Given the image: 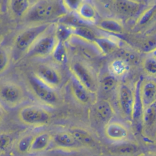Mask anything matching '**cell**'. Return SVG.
Returning <instances> with one entry per match:
<instances>
[{
	"label": "cell",
	"mask_w": 156,
	"mask_h": 156,
	"mask_svg": "<svg viewBox=\"0 0 156 156\" xmlns=\"http://www.w3.org/2000/svg\"><path fill=\"white\" fill-rule=\"evenodd\" d=\"M27 84L33 95L43 104L53 107L58 103L60 96L57 90L48 86L33 74L28 77Z\"/></svg>",
	"instance_id": "cell-6"
},
{
	"label": "cell",
	"mask_w": 156,
	"mask_h": 156,
	"mask_svg": "<svg viewBox=\"0 0 156 156\" xmlns=\"http://www.w3.org/2000/svg\"><path fill=\"white\" fill-rule=\"evenodd\" d=\"M55 23H41L29 25L18 32L13 41L12 52L15 58L27 55L37 41L43 36Z\"/></svg>",
	"instance_id": "cell-2"
},
{
	"label": "cell",
	"mask_w": 156,
	"mask_h": 156,
	"mask_svg": "<svg viewBox=\"0 0 156 156\" xmlns=\"http://www.w3.org/2000/svg\"><path fill=\"white\" fill-rule=\"evenodd\" d=\"M93 44L98 51L104 55L113 53L119 48L118 41L111 37H98Z\"/></svg>",
	"instance_id": "cell-18"
},
{
	"label": "cell",
	"mask_w": 156,
	"mask_h": 156,
	"mask_svg": "<svg viewBox=\"0 0 156 156\" xmlns=\"http://www.w3.org/2000/svg\"><path fill=\"white\" fill-rule=\"evenodd\" d=\"M80 146L85 147H93L96 144V140L94 136L87 130L74 127L69 130Z\"/></svg>",
	"instance_id": "cell-20"
},
{
	"label": "cell",
	"mask_w": 156,
	"mask_h": 156,
	"mask_svg": "<svg viewBox=\"0 0 156 156\" xmlns=\"http://www.w3.org/2000/svg\"><path fill=\"white\" fill-rule=\"evenodd\" d=\"M4 115H5V112H4V110L3 108V106L1 105V104L0 103V126L1 125L4 118Z\"/></svg>",
	"instance_id": "cell-37"
},
{
	"label": "cell",
	"mask_w": 156,
	"mask_h": 156,
	"mask_svg": "<svg viewBox=\"0 0 156 156\" xmlns=\"http://www.w3.org/2000/svg\"><path fill=\"white\" fill-rule=\"evenodd\" d=\"M104 135L108 141L119 144L129 141L130 133L129 128L124 123L111 121L105 125Z\"/></svg>",
	"instance_id": "cell-9"
},
{
	"label": "cell",
	"mask_w": 156,
	"mask_h": 156,
	"mask_svg": "<svg viewBox=\"0 0 156 156\" xmlns=\"http://www.w3.org/2000/svg\"><path fill=\"white\" fill-rule=\"evenodd\" d=\"M18 116L20 121L26 126L41 127L50 122L52 114L48 108L43 106L29 104L20 109Z\"/></svg>",
	"instance_id": "cell-3"
},
{
	"label": "cell",
	"mask_w": 156,
	"mask_h": 156,
	"mask_svg": "<svg viewBox=\"0 0 156 156\" xmlns=\"http://www.w3.org/2000/svg\"><path fill=\"white\" fill-rule=\"evenodd\" d=\"M71 75L74 77L91 94L96 93L99 83L93 71L84 62L74 60L69 65Z\"/></svg>",
	"instance_id": "cell-4"
},
{
	"label": "cell",
	"mask_w": 156,
	"mask_h": 156,
	"mask_svg": "<svg viewBox=\"0 0 156 156\" xmlns=\"http://www.w3.org/2000/svg\"><path fill=\"white\" fill-rule=\"evenodd\" d=\"M141 120L146 129H151L156 123V101L143 108Z\"/></svg>",
	"instance_id": "cell-24"
},
{
	"label": "cell",
	"mask_w": 156,
	"mask_h": 156,
	"mask_svg": "<svg viewBox=\"0 0 156 156\" xmlns=\"http://www.w3.org/2000/svg\"><path fill=\"white\" fill-rule=\"evenodd\" d=\"M26 99V93L21 85L11 81L0 83V103L2 106L13 108Z\"/></svg>",
	"instance_id": "cell-5"
},
{
	"label": "cell",
	"mask_w": 156,
	"mask_h": 156,
	"mask_svg": "<svg viewBox=\"0 0 156 156\" xmlns=\"http://www.w3.org/2000/svg\"><path fill=\"white\" fill-rule=\"evenodd\" d=\"M140 95L143 108L156 101V82L152 80L141 81Z\"/></svg>",
	"instance_id": "cell-12"
},
{
	"label": "cell",
	"mask_w": 156,
	"mask_h": 156,
	"mask_svg": "<svg viewBox=\"0 0 156 156\" xmlns=\"http://www.w3.org/2000/svg\"><path fill=\"white\" fill-rule=\"evenodd\" d=\"M69 87L72 96L79 104L85 105L91 101L93 94L71 75L69 79Z\"/></svg>",
	"instance_id": "cell-11"
},
{
	"label": "cell",
	"mask_w": 156,
	"mask_h": 156,
	"mask_svg": "<svg viewBox=\"0 0 156 156\" xmlns=\"http://www.w3.org/2000/svg\"><path fill=\"white\" fill-rule=\"evenodd\" d=\"M141 49L146 54H150L156 49V35H152L145 38L141 43Z\"/></svg>",
	"instance_id": "cell-33"
},
{
	"label": "cell",
	"mask_w": 156,
	"mask_h": 156,
	"mask_svg": "<svg viewBox=\"0 0 156 156\" xmlns=\"http://www.w3.org/2000/svg\"><path fill=\"white\" fill-rule=\"evenodd\" d=\"M10 61V53L4 46H0V74L8 68Z\"/></svg>",
	"instance_id": "cell-32"
},
{
	"label": "cell",
	"mask_w": 156,
	"mask_h": 156,
	"mask_svg": "<svg viewBox=\"0 0 156 156\" xmlns=\"http://www.w3.org/2000/svg\"><path fill=\"white\" fill-rule=\"evenodd\" d=\"M76 15L81 21L88 23H96L97 12L94 5L89 1H82Z\"/></svg>",
	"instance_id": "cell-16"
},
{
	"label": "cell",
	"mask_w": 156,
	"mask_h": 156,
	"mask_svg": "<svg viewBox=\"0 0 156 156\" xmlns=\"http://www.w3.org/2000/svg\"><path fill=\"white\" fill-rule=\"evenodd\" d=\"M144 156H156V153H151V154L144 155Z\"/></svg>",
	"instance_id": "cell-40"
},
{
	"label": "cell",
	"mask_w": 156,
	"mask_h": 156,
	"mask_svg": "<svg viewBox=\"0 0 156 156\" xmlns=\"http://www.w3.org/2000/svg\"><path fill=\"white\" fill-rule=\"evenodd\" d=\"M115 9L124 15H134L140 10L141 4L138 1L117 0L113 1Z\"/></svg>",
	"instance_id": "cell-19"
},
{
	"label": "cell",
	"mask_w": 156,
	"mask_h": 156,
	"mask_svg": "<svg viewBox=\"0 0 156 156\" xmlns=\"http://www.w3.org/2000/svg\"><path fill=\"white\" fill-rule=\"evenodd\" d=\"M82 1H62L63 5L68 13H76Z\"/></svg>",
	"instance_id": "cell-36"
},
{
	"label": "cell",
	"mask_w": 156,
	"mask_h": 156,
	"mask_svg": "<svg viewBox=\"0 0 156 156\" xmlns=\"http://www.w3.org/2000/svg\"><path fill=\"white\" fill-rule=\"evenodd\" d=\"M129 69V65L122 60L117 58L113 60L109 65L110 74L115 77L123 76L127 73Z\"/></svg>",
	"instance_id": "cell-27"
},
{
	"label": "cell",
	"mask_w": 156,
	"mask_h": 156,
	"mask_svg": "<svg viewBox=\"0 0 156 156\" xmlns=\"http://www.w3.org/2000/svg\"><path fill=\"white\" fill-rule=\"evenodd\" d=\"M62 1L42 0L35 1L23 19L32 24L54 23L60 20L68 14Z\"/></svg>",
	"instance_id": "cell-1"
},
{
	"label": "cell",
	"mask_w": 156,
	"mask_h": 156,
	"mask_svg": "<svg viewBox=\"0 0 156 156\" xmlns=\"http://www.w3.org/2000/svg\"><path fill=\"white\" fill-rule=\"evenodd\" d=\"M155 137H156V133H155Z\"/></svg>",
	"instance_id": "cell-41"
},
{
	"label": "cell",
	"mask_w": 156,
	"mask_h": 156,
	"mask_svg": "<svg viewBox=\"0 0 156 156\" xmlns=\"http://www.w3.org/2000/svg\"><path fill=\"white\" fill-rule=\"evenodd\" d=\"M118 58L124 61L129 65H136L140 62V56L135 51L127 48H119L117 50Z\"/></svg>",
	"instance_id": "cell-23"
},
{
	"label": "cell",
	"mask_w": 156,
	"mask_h": 156,
	"mask_svg": "<svg viewBox=\"0 0 156 156\" xmlns=\"http://www.w3.org/2000/svg\"><path fill=\"white\" fill-rule=\"evenodd\" d=\"M155 14H156V5L150 7L143 12L138 18L137 24L140 26H143L147 24L153 18Z\"/></svg>",
	"instance_id": "cell-34"
},
{
	"label": "cell",
	"mask_w": 156,
	"mask_h": 156,
	"mask_svg": "<svg viewBox=\"0 0 156 156\" xmlns=\"http://www.w3.org/2000/svg\"><path fill=\"white\" fill-rule=\"evenodd\" d=\"M138 150V147L136 144L129 141L115 144V147L112 149V152L115 155H129L135 154Z\"/></svg>",
	"instance_id": "cell-28"
},
{
	"label": "cell",
	"mask_w": 156,
	"mask_h": 156,
	"mask_svg": "<svg viewBox=\"0 0 156 156\" xmlns=\"http://www.w3.org/2000/svg\"><path fill=\"white\" fill-rule=\"evenodd\" d=\"M52 142V135L46 132H41L35 135L29 154L40 153L46 151Z\"/></svg>",
	"instance_id": "cell-13"
},
{
	"label": "cell",
	"mask_w": 156,
	"mask_h": 156,
	"mask_svg": "<svg viewBox=\"0 0 156 156\" xmlns=\"http://www.w3.org/2000/svg\"><path fill=\"white\" fill-rule=\"evenodd\" d=\"M118 85V79L112 74L104 76L101 80L99 86L105 93H108L113 91Z\"/></svg>",
	"instance_id": "cell-30"
},
{
	"label": "cell",
	"mask_w": 156,
	"mask_h": 156,
	"mask_svg": "<svg viewBox=\"0 0 156 156\" xmlns=\"http://www.w3.org/2000/svg\"><path fill=\"white\" fill-rule=\"evenodd\" d=\"M33 74L48 86L57 90L63 82V76L60 71L53 65L42 63L34 68Z\"/></svg>",
	"instance_id": "cell-8"
},
{
	"label": "cell",
	"mask_w": 156,
	"mask_h": 156,
	"mask_svg": "<svg viewBox=\"0 0 156 156\" xmlns=\"http://www.w3.org/2000/svg\"><path fill=\"white\" fill-rule=\"evenodd\" d=\"M34 136V134L28 133L21 136L15 144V151L21 155L29 153Z\"/></svg>",
	"instance_id": "cell-25"
},
{
	"label": "cell",
	"mask_w": 156,
	"mask_h": 156,
	"mask_svg": "<svg viewBox=\"0 0 156 156\" xmlns=\"http://www.w3.org/2000/svg\"><path fill=\"white\" fill-rule=\"evenodd\" d=\"M73 37L76 38L92 44L98 37L93 29L83 25L73 26Z\"/></svg>",
	"instance_id": "cell-22"
},
{
	"label": "cell",
	"mask_w": 156,
	"mask_h": 156,
	"mask_svg": "<svg viewBox=\"0 0 156 156\" xmlns=\"http://www.w3.org/2000/svg\"><path fill=\"white\" fill-rule=\"evenodd\" d=\"M12 135L7 132L0 133V154L6 152L13 142Z\"/></svg>",
	"instance_id": "cell-35"
},
{
	"label": "cell",
	"mask_w": 156,
	"mask_h": 156,
	"mask_svg": "<svg viewBox=\"0 0 156 156\" xmlns=\"http://www.w3.org/2000/svg\"><path fill=\"white\" fill-rule=\"evenodd\" d=\"M55 24L56 22L37 41L27 54V56L42 58L52 55L58 42L55 34Z\"/></svg>",
	"instance_id": "cell-7"
},
{
	"label": "cell",
	"mask_w": 156,
	"mask_h": 156,
	"mask_svg": "<svg viewBox=\"0 0 156 156\" xmlns=\"http://www.w3.org/2000/svg\"><path fill=\"white\" fill-rule=\"evenodd\" d=\"M96 27L103 31L113 34H121L124 32L122 24L114 18L102 19L96 24Z\"/></svg>",
	"instance_id": "cell-21"
},
{
	"label": "cell",
	"mask_w": 156,
	"mask_h": 156,
	"mask_svg": "<svg viewBox=\"0 0 156 156\" xmlns=\"http://www.w3.org/2000/svg\"><path fill=\"white\" fill-rule=\"evenodd\" d=\"M142 66L146 73L150 76H156V58L150 55L142 61Z\"/></svg>",
	"instance_id": "cell-31"
},
{
	"label": "cell",
	"mask_w": 156,
	"mask_h": 156,
	"mask_svg": "<svg viewBox=\"0 0 156 156\" xmlns=\"http://www.w3.org/2000/svg\"><path fill=\"white\" fill-rule=\"evenodd\" d=\"M148 55H150L156 58V49H155L154 51H153L152 52H151L150 54H149Z\"/></svg>",
	"instance_id": "cell-38"
},
{
	"label": "cell",
	"mask_w": 156,
	"mask_h": 156,
	"mask_svg": "<svg viewBox=\"0 0 156 156\" xmlns=\"http://www.w3.org/2000/svg\"><path fill=\"white\" fill-rule=\"evenodd\" d=\"M35 1L29 0L8 1V8L10 13L16 18H24Z\"/></svg>",
	"instance_id": "cell-14"
},
{
	"label": "cell",
	"mask_w": 156,
	"mask_h": 156,
	"mask_svg": "<svg viewBox=\"0 0 156 156\" xmlns=\"http://www.w3.org/2000/svg\"><path fill=\"white\" fill-rule=\"evenodd\" d=\"M54 61L58 64H64L68 59V49L65 43L58 41L51 55Z\"/></svg>",
	"instance_id": "cell-29"
},
{
	"label": "cell",
	"mask_w": 156,
	"mask_h": 156,
	"mask_svg": "<svg viewBox=\"0 0 156 156\" xmlns=\"http://www.w3.org/2000/svg\"><path fill=\"white\" fill-rule=\"evenodd\" d=\"M94 112L97 117L105 124L111 121L115 115L113 106L106 99H101L95 103Z\"/></svg>",
	"instance_id": "cell-15"
},
{
	"label": "cell",
	"mask_w": 156,
	"mask_h": 156,
	"mask_svg": "<svg viewBox=\"0 0 156 156\" xmlns=\"http://www.w3.org/2000/svg\"><path fill=\"white\" fill-rule=\"evenodd\" d=\"M0 156H12V155L9 153V152H4V153H1Z\"/></svg>",
	"instance_id": "cell-39"
},
{
	"label": "cell",
	"mask_w": 156,
	"mask_h": 156,
	"mask_svg": "<svg viewBox=\"0 0 156 156\" xmlns=\"http://www.w3.org/2000/svg\"><path fill=\"white\" fill-rule=\"evenodd\" d=\"M52 142L61 148L73 149L80 146L73 134L68 131H60L52 136Z\"/></svg>",
	"instance_id": "cell-17"
},
{
	"label": "cell",
	"mask_w": 156,
	"mask_h": 156,
	"mask_svg": "<svg viewBox=\"0 0 156 156\" xmlns=\"http://www.w3.org/2000/svg\"><path fill=\"white\" fill-rule=\"evenodd\" d=\"M55 34L58 41L66 43L73 37V26L60 22L56 23Z\"/></svg>",
	"instance_id": "cell-26"
},
{
	"label": "cell",
	"mask_w": 156,
	"mask_h": 156,
	"mask_svg": "<svg viewBox=\"0 0 156 156\" xmlns=\"http://www.w3.org/2000/svg\"><path fill=\"white\" fill-rule=\"evenodd\" d=\"M118 102L122 113L128 118L132 119L134 92L131 88L126 83L121 84L118 89Z\"/></svg>",
	"instance_id": "cell-10"
}]
</instances>
